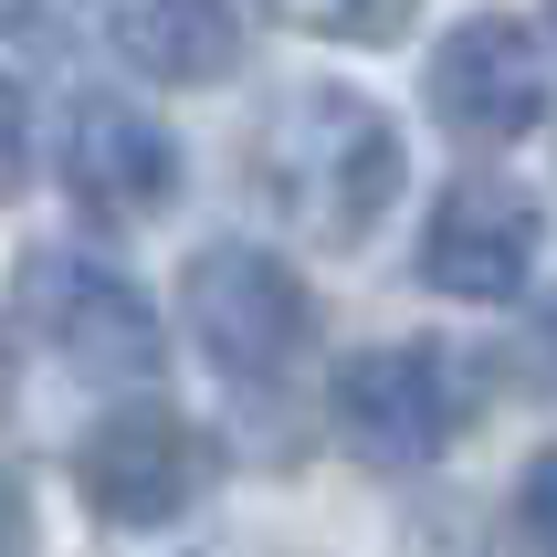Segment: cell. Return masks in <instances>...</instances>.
Segmentation results:
<instances>
[{
    "label": "cell",
    "instance_id": "cell-1",
    "mask_svg": "<svg viewBox=\"0 0 557 557\" xmlns=\"http://www.w3.org/2000/svg\"><path fill=\"white\" fill-rule=\"evenodd\" d=\"M252 180H263L284 232L347 252L400 200V126L379 116L369 95H284L263 148H252Z\"/></svg>",
    "mask_w": 557,
    "mask_h": 557
},
{
    "label": "cell",
    "instance_id": "cell-2",
    "mask_svg": "<svg viewBox=\"0 0 557 557\" xmlns=\"http://www.w3.org/2000/svg\"><path fill=\"white\" fill-rule=\"evenodd\" d=\"M74 484H85V505L106 516V527H180L189 505L211 495V442L189 432L180 410L126 400V410H106V421L85 432Z\"/></svg>",
    "mask_w": 557,
    "mask_h": 557
},
{
    "label": "cell",
    "instance_id": "cell-3",
    "mask_svg": "<svg viewBox=\"0 0 557 557\" xmlns=\"http://www.w3.org/2000/svg\"><path fill=\"white\" fill-rule=\"evenodd\" d=\"M180 315H189V337H200V358L232 369V379H284V358L306 347V284L252 243L200 252L189 284H180Z\"/></svg>",
    "mask_w": 557,
    "mask_h": 557
},
{
    "label": "cell",
    "instance_id": "cell-4",
    "mask_svg": "<svg viewBox=\"0 0 557 557\" xmlns=\"http://www.w3.org/2000/svg\"><path fill=\"white\" fill-rule=\"evenodd\" d=\"M337 432L369 463H432L442 442L463 432V369L442 347H369L337 369Z\"/></svg>",
    "mask_w": 557,
    "mask_h": 557
},
{
    "label": "cell",
    "instance_id": "cell-5",
    "mask_svg": "<svg viewBox=\"0 0 557 557\" xmlns=\"http://www.w3.org/2000/svg\"><path fill=\"white\" fill-rule=\"evenodd\" d=\"M22 315L95 379H137L158 369V306L126 274L85 263V252H22Z\"/></svg>",
    "mask_w": 557,
    "mask_h": 557
},
{
    "label": "cell",
    "instance_id": "cell-6",
    "mask_svg": "<svg viewBox=\"0 0 557 557\" xmlns=\"http://www.w3.org/2000/svg\"><path fill=\"white\" fill-rule=\"evenodd\" d=\"M63 200L106 232H137L180 200V148H169V126L116 106V95H85L74 116H63Z\"/></svg>",
    "mask_w": 557,
    "mask_h": 557
},
{
    "label": "cell",
    "instance_id": "cell-7",
    "mask_svg": "<svg viewBox=\"0 0 557 557\" xmlns=\"http://www.w3.org/2000/svg\"><path fill=\"white\" fill-rule=\"evenodd\" d=\"M432 116L453 137H527L547 116V53H536V32L505 22V11L453 22L442 53H432Z\"/></svg>",
    "mask_w": 557,
    "mask_h": 557
},
{
    "label": "cell",
    "instance_id": "cell-8",
    "mask_svg": "<svg viewBox=\"0 0 557 557\" xmlns=\"http://www.w3.org/2000/svg\"><path fill=\"white\" fill-rule=\"evenodd\" d=\"M421 274L442 295H473V306H505L527 295L536 274V200L505 180H453L432 200V232H421Z\"/></svg>",
    "mask_w": 557,
    "mask_h": 557
},
{
    "label": "cell",
    "instance_id": "cell-9",
    "mask_svg": "<svg viewBox=\"0 0 557 557\" xmlns=\"http://www.w3.org/2000/svg\"><path fill=\"white\" fill-rule=\"evenodd\" d=\"M116 53L158 85H211L243 53V0H116L106 11Z\"/></svg>",
    "mask_w": 557,
    "mask_h": 557
},
{
    "label": "cell",
    "instance_id": "cell-10",
    "mask_svg": "<svg viewBox=\"0 0 557 557\" xmlns=\"http://www.w3.org/2000/svg\"><path fill=\"white\" fill-rule=\"evenodd\" d=\"M284 11L306 32H326V42H400L421 0H284Z\"/></svg>",
    "mask_w": 557,
    "mask_h": 557
},
{
    "label": "cell",
    "instance_id": "cell-11",
    "mask_svg": "<svg viewBox=\"0 0 557 557\" xmlns=\"http://www.w3.org/2000/svg\"><path fill=\"white\" fill-rule=\"evenodd\" d=\"M505 527H516V557H557V442L516 473V505H505Z\"/></svg>",
    "mask_w": 557,
    "mask_h": 557
},
{
    "label": "cell",
    "instance_id": "cell-12",
    "mask_svg": "<svg viewBox=\"0 0 557 557\" xmlns=\"http://www.w3.org/2000/svg\"><path fill=\"white\" fill-rule=\"evenodd\" d=\"M22 169H32V106H22V85L0 74V189H22Z\"/></svg>",
    "mask_w": 557,
    "mask_h": 557
},
{
    "label": "cell",
    "instance_id": "cell-13",
    "mask_svg": "<svg viewBox=\"0 0 557 557\" xmlns=\"http://www.w3.org/2000/svg\"><path fill=\"white\" fill-rule=\"evenodd\" d=\"M32 547V505H22V473H0V557Z\"/></svg>",
    "mask_w": 557,
    "mask_h": 557
},
{
    "label": "cell",
    "instance_id": "cell-14",
    "mask_svg": "<svg viewBox=\"0 0 557 557\" xmlns=\"http://www.w3.org/2000/svg\"><path fill=\"white\" fill-rule=\"evenodd\" d=\"M32 22V0H0V32H22Z\"/></svg>",
    "mask_w": 557,
    "mask_h": 557
},
{
    "label": "cell",
    "instance_id": "cell-15",
    "mask_svg": "<svg viewBox=\"0 0 557 557\" xmlns=\"http://www.w3.org/2000/svg\"><path fill=\"white\" fill-rule=\"evenodd\" d=\"M547 347H557V315H547Z\"/></svg>",
    "mask_w": 557,
    "mask_h": 557
},
{
    "label": "cell",
    "instance_id": "cell-16",
    "mask_svg": "<svg viewBox=\"0 0 557 557\" xmlns=\"http://www.w3.org/2000/svg\"><path fill=\"white\" fill-rule=\"evenodd\" d=\"M547 22H557V0H547Z\"/></svg>",
    "mask_w": 557,
    "mask_h": 557
}]
</instances>
